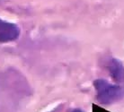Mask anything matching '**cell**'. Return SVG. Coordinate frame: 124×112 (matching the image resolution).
<instances>
[{
  "instance_id": "obj_1",
  "label": "cell",
  "mask_w": 124,
  "mask_h": 112,
  "mask_svg": "<svg viewBox=\"0 0 124 112\" xmlns=\"http://www.w3.org/2000/svg\"><path fill=\"white\" fill-rule=\"evenodd\" d=\"M96 91V99L102 104H112L124 96V88L110 84L104 79H98L93 83Z\"/></svg>"
},
{
  "instance_id": "obj_2",
  "label": "cell",
  "mask_w": 124,
  "mask_h": 112,
  "mask_svg": "<svg viewBox=\"0 0 124 112\" xmlns=\"http://www.w3.org/2000/svg\"><path fill=\"white\" fill-rule=\"evenodd\" d=\"M20 35V29L16 23L0 19V42L16 41Z\"/></svg>"
},
{
  "instance_id": "obj_3",
  "label": "cell",
  "mask_w": 124,
  "mask_h": 112,
  "mask_svg": "<svg viewBox=\"0 0 124 112\" xmlns=\"http://www.w3.org/2000/svg\"><path fill=\"white\" fill-rule=\"evenodd\" d=\"M107 68L111 76L115 81L119 83L124 82V65L121 64V61L115 58L110 59L107 64Z\"/></svg>"
},
{
  "instance_id": "obj_4",
  "label": "cell",
  "mask_w": 124,
  "mask_h": 112,
  "mask_svg": "<svg viewBox=\"0 0 124 112\" xmlns=\"http://www.w3.org/2000/svg\"><path fill=\"white\" fill-rule=\"evenodd\" d=\"M71 112H83L81 109H73Z\"/></svg>"
}]
</instances>
